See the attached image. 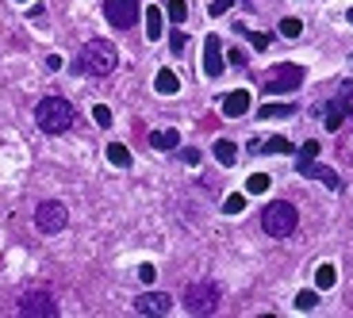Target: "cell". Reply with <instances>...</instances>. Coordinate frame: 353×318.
Segmentation results:
<instances>
[{
	"label": "cell",
	"mask_w": 353,
	"mask_h": 318,
	"mask_svg": "<svg viewBox=\"0 0 353 318\" xmlns=\"http://www.w3.org/2000/svg\"><path fill=\"white\" fill-rule=\"evenodd\" d=\"M350 119H353V115H350Z\"/></svg>",
	"instance_id": "34"
},
{
	"label": "cell",
	"mask_w": 353,
	"mask_h": 318,
	"mask_svg": "<svg viewBox=\"0 0 353 318\" xmlns=\"http://www.w3.org/2000/svg\"><path fill=\"white\" fill-rule=\"evenodd\" d=\"M345 16H350V23H353V8H350V12H345Z\"/></svg>",
	"instance_id": "33"
},
{
	"label": "cell",
	"mask_w": 353,
	"mask_h": 318,
	"mask_svg": "<svg viewBox=\"0 0 353 318\" xmlns=\"http://www.w3.org/2000/svg\"><path fill=\"white\" fill-rule=\"evenodd\" d=\"M219 299H223V292H219V284L215 280H196V284L185 288V310L196 315V318L215 315V310H219Z\"/></svg>",
	"instance_id": "4"
},
{
	"label": "cell",
	"mask_w": 353,
	"mask_h": 318,
	"mask_svg": "<svg viewBox=\"0 0 353 318\" xmlns=\"http://www.w3.org/2000/svg\"><path fill=\"white\" fill-rule=\"evenodd\" d=\"M150 146L154 150H181V134L176 131H150Z\"/></svg>",
	"instance_id": "15"
},
{
	"label": "cell",
	"mask_w": 353,
	"mask_h": 318,
	"mask_svg": "<svg viewBox=\"0 0 353 318\" xmlns=\"http://www.w3.org/2000/svg\"><path fill=\"white\" fill-rule=\"evenodd\" d=\"M230 4H234V0H212V8H208V16H223V12L230 8Z\"/></svg>",
	"instance_id": "31"
},
{
	"label": "cell",
	"mask_w": 353,
	"mask_h": 318,
	"mask_svg": "<svg viewBox=\"0 0 353 318\" xmlns=\"http://www.w3.org/2000/svg\"><path fill=\"white\" fill-rule=\"evenodd\" d=\"M115 65H119V54L108 39H88L73 58V73H85V77H108L115 73Z\"/></svg>",
	"instance_id": "1"
},
{
	"label": "cell",
	"mask_w": 353,
	"mask_h": 318,
	"mask_svg": "<svg viewBox=\"0 0 353 318\" xmlns=\"http://www.w3.org/2000/svg\"><path fill=\"white\" fill-rule=\"evenodd\" d=\"M296 226H300V215H296V207H292L288 200H273V204L261 211V230L269 238H292Z\"/></svg>",
	"instance_id": "3"
},
{
	"label": "cell",
	"mask_w": 353,
	"mask_h": 318,
	"mask_svg": "<svg viewBox=\"0 0 353 318\" xmlns=\"http://www.w3.org/2000/svg\"><path fill=\"white\" fill-rule=\"evenodd\" d=\"M265 188H269V177H265V173H254V177L246 180V192H254V195H261Z\"/></svg>",
	"instance_id": "24"
},
{
	"label": "cell",
	"mask_w": 353,
	"mask_h": 318,
	"mask_svg": "<svg viewBox=\"0 0 353 318\" xmlns=\"http://www.w3.org/2000/svg\"><path fill=\"white\" fill-rule=\"evenodd\" d=\"M154 89H158L161 96H173V92L181 89V81H176L169 70H161V73H158V81H154Z\"/></svg>",
	"instance_id": "21"
},
{
	"label": "cell",
	"mask_w": 353,
	"mask_h": 318,
	"mask_svg": "<svg viewBox=\"0 0 353 318\" xmlns=\"http://www.w3.org/2000/svg\"><path fill=\"white\" fill-rule=\"evenodd\" d=\"M319 115H323V123H327V131H338L345 115H353V104H345L342 96H338V100H327V104L319 107Z\"/></svg>",
	"instance_id": "11"
},
{
	"label": "cell",
	"mask_w": 353,
	"mask_h": 318,
	"mask_svg": "<svg viewBox=\"0 0 353 318\" xmlns=\"http://www.w3.org/2000/svg\"><path fill=\"white\" fill-rule=\"evenodd\" d=\"M234 31H239V35H246L250 39V46H254V50H265V46H269V43H273V39H269V35H265V31H246V27H234Z\"/></svg>",
	"instance_id": "22"
},
{
	"label": "cell",
	"mask_w": 353,
	"mask_h": 318,
	"mask_svg": "<svg viewBox=\"0 0 353 318\" xmlns=\"http://www.w3.org/2000/svg\"><path fill=\"white\" fill-rule=\"evenodd\" d=\"M181 161H185V165H196V161H200V150H196V146H185V150H181Z\"/></svg>",
	"instance_id": "30"
},
{
	"label": "cell",
	"mask_w": 353,
	"mask_h": 318,
	"mask_svg": "<svg viewBox=\"0 0 353 318\" xmlns=\"http://www.w3.org/2000/svg\"><path fill=\"white\" fill-rule=\"evenodd\" d=\"M334 280H338V268H334V265H319V268H315V288H319V292L334 288Z\"/></svg>",
	"instance_id": "18"
},
{
	"label": "cell",
	"mask_w": 353,
	"mask_h": 318,
	"mask_svg": "<svg viewBox=\"0 0 353 318\" xmlns=\"http://www.w3.org/2000/svg\"><path fill=\"white\" fill-rule=\"evenodd\" d=\"M139 0H104V19L119 31H131L139 23Z\"/></svg>",
	"instance_id": "9"
},
{
	"label": "cell",
	"mask_w": 353,
	"mask_h": 318,
	"mask_svg": "<svg viewBox=\"0 0 353 318\" xmlns=\"http://www.w3.org/2000/svg\"><path fill=\"white\" fill-rule=\"evenodd\" d=\"M92 115H97V123H100V127H112V112H108L104 104H97V107H92Z\"/></svg>",
	"instance_id": "29"
},
{
	"label": "cell",
	"mask_w": 353,
	"mask_h": 318,
	"mask_svg": "<svg viewBox=\"0 0 353 318\" xmlns=\"http://www.w3.org/2000/svg\"><path fill=\"white\" fill-rule=\"evenodd\" d=\"M73 123H77V112L65 96H43L35 104V127L43 134H65Z\"/></svg>",
	"instance_id": "2"
},
{
	"label": "cell",
	"mask_w": 353,
	"mask_h": 318,
	"mask_svg": "<svg viewBox=\"0 0 353 318\" xmlns=\"http://www.w3.org/2000/svg\"><path fill=\"white\" fill-rule=\"evenodd\" d=\"M108 161H112V165H119V169H131V150H127V146H119V142H112V146H108Z\"/></svg>",
	"instance_id": "20"
},
{
	"label": "cell",
	"mask_w": 353,
	"mask_h": 318,
	"mask_svg": "<svg viewBox=\"0 0 353 318\" xmlns=\"http://www.w3.org/2000/svg\"><path fill=\"white\" fill-rule=\"evenodd\" d=\"M223 73V39L208 35L203 39V77H219Z\"/></svg>",
	"instance_id": "10"
},
{
	"label": "cell",
	"mask_w": 353,
	"mask_h": 318,
	"mask_svg": "<svg viewBox=\"0 0 353 318\" xmlns=\"http://www.w3.org/2000/svg\"><path fill=\"white\" fill-rule=\"evenodd\" d=\"M146 12V39L150 43H158L161 39V16H165V8H142Z\"/></svg>",
	"instance_id": "16"
},
{
	"label": "cell",
	"mask_w": 353,
	"mask_h": 318,
	"mask_svg": "<svg viewBox=\"0 0 353 318\" xmlns=\"http://www.w3.org/2000/svg\"><path fill=\"white\" fill-rule=\"evenodd\" d=\"M16 310H19L23 318H58V299L50 295V288L35 284V288H27V292L19 295Z\"/></svg>",
	"instance_id": "7"
},
{
	"label": "cell",
	"mask_w": 353,
	"mask_h": 318,
	"mask_svg": "<svg viewBox=\"0 0 353 318\" xmlns=\"http://www.w3.org/2000/svg\"><path fill=\"white\" fill-rule=\"evenodd\" d=\"M219 104H223V115H227V119H239V115H246V112H250V92H246V89L227 92V96H223Z\"/></svg>",
	"instance_id": "13"
},
{
	"label": "cell",
	"mask_w": 353,
	"mask_h": 318,
	"mask_svg": "<svg viewBox=\"0 0 353 318\" xmlns=\"http://www.w3.org/2000/svg\"><path fill=\"white\" fill-rule=\"evenodd\" d=\"M242 207H246V195H230V200H223V211L227 215H239Z\"/></svg>",
	"instance_id": "27"
},
{
	"label": "cell",
	"mask_w": 353,
	"mask_h": 318,
	"mask_svg": "<svg viewBox=\"0 0 353 318\" xmlns=\"http://www.w3.org/2000/svg\"><path fill=\"white\" fill-rule=\"evenodd\" d=\"M300 85H303V65H292V62L273 65V70H265V77H261V92H269V96L296 92Z\"/></svg>",
	"instance_id": "6"
},
{
	"label": "cell",
	"mask_w": 353,
	"mask_h": 318,
	"mask_svg": "<svg viewBox=\"0 0 353 318\" xmlns=\"http://www.w3.org/2000/svg\"><path fill=\"white\" fill-rule=\"evenodd\" d=\"M185 46H188L185 31H169V50H173V54H185Z\"/></svg>",
	"instance_id": "26"
},
{
	"label": "cell",
	"mask_w": 353,
	"mask_h": 318,
	"mask_svg": "<svg viewBox=\"0 0 353 318\" xmlns=\"http://www.w3.org/2000/svg\"><path fill=\"white\" fill-rule=\"evenodd\" d=\"M165 12H169V23H185V16H188L185 0H169V4H165Z\"/></svg>",
	"instance_id": "23"
},
{
	"label": "cell",
	"mask_w": 353,
	"mask_h": 318,
	"mask_svg": "<svg viewBox=\"0 0 353 318\" xmlns=\"http://www.w3.org/2000/svg\"><path fill=\"white\" fill-rule=\"evenodd\" d=\"M257 115L261 119H288V115H296V104H261Z\"/></svg>",
	"instance_id": "17"
},
{
	"label": "cell",
	"mask_w": 353,
	"mask_h": 318,
	"mask_svg": "<svg viewBox=\"0 0 353 318\" xmlns=\"http://www.w3.org/2000/svg\"><path fill=\"white\" fill-rule=\"evenodd\" d=\"M212 153L223 161V165H234V158H239V150H234V142H227V138H219V142H215V146H212Z\"/></svg>",
	"instance_id": "19"
},
{
	"label": "cell",
	"mask_w": 353,
	"mask_h": 318,
	"mask_svg": "<svg viewBox=\"0 0 353 318\" xmlns=\"http://www.w3.org/2000/svg\"><path fill=\"white\" fill-rule=\"evenodd\" d=\"M315 158H319V142L311 138V142H303V146H300V161H296L300 177H307V180H323V184H327L330 192H342V177H338L334 169L319 165Z\"/></svg>",
	"instance_id": "5"
},
{
	"label": "cell",
	"mask_w": 353,
	"mask_h": 318,
	"mask_svg": "<svg viewBox=\"0 0 353 318\" xmlns=\"http://www.w3.org/2000/svg\"><path fill=\"white\" fill-rule=\"evenodd\" d=\"M250 153H292V142L284 138V134H276V138H269V142H261V138H254L250 142Z\"/></svg>",
	"instance_id": "14"
},
{
	"label": "cell",
	"mask_w": 353,
	"mask_h": 318,
	"mask_svg": "<svg viewBox=\"0 0 353 318\" xmlns=\"http://www.w3.org/2000/svg\"><path fill=\"white\" fill-rule=\"evenodd\" d=\"M315 303H319V292H300L296 307H300V310H315Z\"/></svg>",
	"instance_id": "28"
},
{
	"label": "cell",
	"mask_w": 353,
	"mask_h": 318,
	"mask_svg": "<svg viewBox=\"0 0 353 318\" xmlns=\"http://www.w3.org/2000/svg\"><path fill=\"white\" fill-rule=\"evenodd\" d=\"M169 307H173V299H169L165 292H146L134 299V310L139 315H169Z\"/></svg>",
	"instance_id": "12"
},
{
	"label": "cell",
	"mask_w": 353,
	"mask_h": 318,
	"mask_svg": "<svg viewBox=\"0 0 353 318\" xmlns=\"http://www.w3.org/2000/svg\"><path fill=\"white\" fill-rule=\"evenodd\" d=\"M139 276H142L146 284H154V265H142V268H139Z\"/></svg>",
	"instance_id": "32"
},
{
	"label": "cell",
	"mask_w": 353,
	"mask_h": 318,
	"mask_svg": "<svg viewBox=\"0 0 353 318\" xmlns=\"http://www.w3.org/2000/svg\"><path fill=\"white\" fill-rule=\"evenodd\" d=\"M300 31H303L300 19H281V35H284V39H296Z\"/></svg>",
	"instance_id": "25"
},
{
	"label": "cell",
	"mask_w": 353,
	"mask_h": 318,
	"mask_svg": "<svg viewBox=\"0 0 353 318\" xmlns=\"http://www.w3.org/2000/svg\"><path fill=\"white\" fill-rule=\"evenodd\" d=\"M35 226H39V234H62V230L70 226V211H65V204H58V200H43V204L35 207Z\"/></svg>",
	"instance_id": "8"
}]
</instances>
